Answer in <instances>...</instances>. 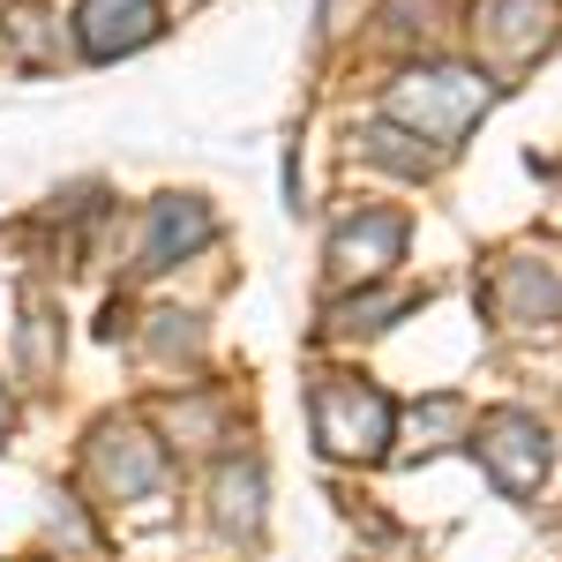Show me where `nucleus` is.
Instances as JSON below:
<instances>
[{
	"instance_id": "nucleus-1",
	"label": "nucleus",
	"mask_w": 562,
	"mask_h": 562,
	"mask_svg": "<svg viewBox=\"0 0 562 562\" xmlns=\"http://www.w3.org/2000/svg\"><path fill=\"white\" fill-rule=\"evenodd\" d=\"M487 76L480 68H420V76H405V83L390 90V121L405 135H428V143H458V135L473 128L480 113H487Z\"/></svg>"
},
{
	"instance_id": "nucleus-2",
	"label": "nucleus",
	"mask_w": 562,
	"mask_h": 562,
	"mask_svg": "<svg viewBox=\"0 0 562 562\" xmlns=\"http://www.w3.org/2000/svg\"><path fill=\"white\" fill-rule=\"evenodd\" d=\"M315 442H323L330 458H383L390 397L375 383H352V375L323 383V390H315Z\"/></svg>"
},
{
	"instance_id": "nucleus-3",
	"label": "nucleus",
	"mask_w": 562,
	"mask_h": 562,
	"mask_svg": "<svg viewBox=\"0 0 562 562\" xmlns=\"http://www.w3.org/2000/svg\"><path fill=\"white\" fill-rule=\"evenodd\" d=\"M480 465L495 473V487L503 495H532L540 480H548V465H555V450H548V428L532 420V413H487L473 435Z\"/></svg>"
},
{
	"instance_id": "nucleus-4",
	"label": "nucleus",
	"mask_w": 562,
	"mask_h": 562,
	"mask_svg": "<svg viewBox=\"0 0 562 562\" xmlns=\"http://www.w3.org/2000/svg\"><path fill=\"white\" fill-rule=\"evenodd\" d=\"M473 31L503 68H525V60L562 31V0H487Z\"/></svg>"
},
{
	"instance_id": "nucleus-5",
	"label": "nucleus",
	"mask_w": 562,
	"mask_h": 562,
	"mask_svg": "<svg viewBox=\"0 0 562 562\" xmlns=\"http://www.w3.org/2000/svg\"><path fill=\"white\" fill-rule=\"evenodd\" d=\"M76 38H83L90 60H121V53L158 38V0H83Z\"/></svg>"
},
{
	"instance_id": "nucleus-6",
	"label": "nucleus",
	"mask_w": 562,
	"mask_h": 562,
	"mask_svg": "<svg viewBox=\"0 0 562 562\" xmlns=\"http://www.w3.org/2000/svg\"><path fill=\"white\" fill-rule=\"evenodd\" d=\"M397 256H405V217L397 211H360L352 225H338V240H330V270H338V278H383Z\"/></svg>"
},
{
	"instance_id": "nucleus-7",
	"label": "nucleus",
	"mask_w": 562,
	"mask_h": 562,
	"mask_svg": "<svg viewBox=\"0 0 562 562\" xmlns=\"http://www.w3.org/2000/svg\"><path fill=\"white\" fill-rule=\"evenodd\" d=\"M211 233H217V225H211V211H203L195 195H166V203H150V225H143V270H166V262L195 256Z\"/></svg>"
},
{
	"instance_id": "nucleus-8",
	"label": "nucleus",
	"mask_w": 562,
	"mask_h": 562,
	"mask_svg": "<svg viewBox=\"0 0 562 562\" xmlns=\"http://www.w3.org/2000/svg\"><path fill=\"white\" fill-rule=\"evenodd\" d=\"M90 465H98V480H105L121 503L158 487V450H150V435H135V428H105L98 450H90Z\"/></svg>"
},
{
	"instance_id": "nucleus-9",
	"label": "nucleus",
	"mask_w": 562,
	"mask_h": 562,
	"mask_svg": "<svg viewBox=\"0 0 562 562\" xmlns=\"http://www.w3.org/2000/svg\"><path fill=\"white\" fill-rule=\"evenodd\" d=\"M495 315L503 323H548V315H562V278L540 270V262H510L503 285H495Z\"/></svg>"
},
{
	"instance_id": "nucleus-10",
	"label": "nucleus",
	"mask_w": 562,
	"mask_h": 562,
	"mask_svg": "<svg viewBox=\"0 0 562 562\" xmlns=\"http://www.w3.org/2000/svg\"><path fill=\"white\" fill-rule=\"evenodd\" d=\"M217 525L225 532H256L262 525V473L256 465H225L217 473Z\"/></svg>"
},
{
	"instance_id": "nucleus-11",
	"label": "nucleus",
	"mask_w": 562,
	"mask_h": 562,
	"mask_svg": "<svg viewBox=\"0 0 562 562\" xmlns=\"http://www.w3.org/2000/svg\"><path fill=\"white\" fill-rule=\"evenodd\" d=\"M413 307V293H360V301H338L330 307V330H383V315H405Z\"/></svg>"
},
{
	"instance_id": "nucleus-12",
	"label": "nucleus",
	"mask_w": 562,
	"mask_h": 562,
	"mask_svg": "<svg viewBox=\"0 0 562 562\" xmlns=\"http://www.w3.org/2000/svg\"><path fill=\"white\" fill-rule=\"evenodd\" d=\"M360 143H368V158H375V166H390V173H420V166H428L420 150H405V143H413L405 128H368Z\"/></svg>"
},
{
	"instance_id": "nucleus-13",
	"label": "nucleus",
	"mask_w": 562,
	"mask_h": 562,
	"mask_svg": "<svg viewBox=\"0 0 562 562\" xmlns=\"http://www.w3.org/2000/svg\"><path fill=\"white\" fill-rule=\"evenodd\" d=\"M0 435H8V390H0Z\"/></svg>"
}]
</instances>
